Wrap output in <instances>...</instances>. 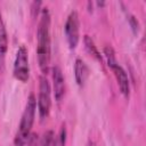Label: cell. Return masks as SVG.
<instances>
[{
	"label": "cell",
	"mask_w": 146,
	"mask_h": 146,
	"mask_svg": "<svg viewBox=\"0 0 146 146\" xmlns=\"http://www.w3.org/2000/svg\"><path fill=\"white\" fill-rule=\"evenodd\" d=\"M36 39L38 63L41 72L43 74H47L49 72L50 64V14L47 8H43L41 11Z\"/></svg>",
	"instance_id": "obj_1"
},
{
	"label": "cell",
	"mask_w": 146,
	"mask_h": 146,
	"mask_svg": "<svg viewBox=\"0 0 146 146\" xmlns=\"http://www.w3.org/2000/svg\"><path fill=\"white\" fill-rule=\"evenodd\" d=\"M35 110H36V100H35L34 95L31 94L27 98L24 112L22 114L18 130L14 139L15 146H26V143H27V139H29V136L31 133V129L34 122Z\"/></svg>",
	"instance_id": "obj_2"
},
{
	"label": "cell",
	"mask_w": 146,
	"mask_h": 146,
	"mask_svg": "<svg viewBox=\"0 0 146 146\" xmlns=\"http://www.w3.org/2000/svg\"><path fill=\"white\" fill-rule=\"evenodd\" d=\"M13 73L14 76L21 82H26L29 80L30 65H29V54L25 46H21L17 50Z\"/></svg>",
	"instance_id": "obj_3"
},
{
	"label": "cell",
	"mask_w": 146,
	"mask_h": 146,
	"mask_svg": "<svg viewBox=\"0 0 146 146\" xmlns=\"http://www.w3.org/2000/svg\"><path fill=\"white\" fill-rule=\"evenodd\" d=\"M50 84L44 75L40 76V86H39V97H38V111L40 119L43 120L48 116L51 98H50Z\"/></svg>",
	"instance_id": "obj_4"
},
{
	"label": "cell",
	"mask_w": 146,
	"mask_h": 146,
	"mask_svg": "<svg viewBox=\"0 0 146 146\" xmlns=\"http://www.w3.org/2000/svg\"><path fill=\"white\" fill-rule=\"evenodd\" d=\"M79 16L76 11H71L65 23V35L71 49H74L79 42Z\"/></svg>",
	"instance_id": "obj_5"
},
{
	"label": "cell",
	"mask_w": 146,
	"mask_h": 146,
	"mask_svg": "<svg viewBox=\"0 0 146 146\" xmlns=\"http://www.w3.org/2000/svg\"><path fill=\"white\" fill-rule=\"evenodd\" d=\"M108 66L112 68L114 75L116 78V81H117V84H119V88H120L121 92L123 94V96L125 98H128L129 97V92H130V83H129V79H128L127 72L123 70V67L121 65L117 64V62L112 63Z\"/></svg>",
	"instance_id": "obj_6"
},
{
	"label": "cell",
	"mask_w": 146,
	"mask_h": 146,
	"mask_svg": "<svg viewBox=\"0 0 146 146\" xmlns=\"http://www.w3.org/2000/svg\"><path fill=\"white\" fill-rule=\"evenodd\" d=\"M52 81H54L55 99L57 102H60L62 98L64 97V92H65V81H64L62 70L58 66L52 67Z\"/></svg>",
	"instance_id": "obj_7"
},
{
	"label": "cell",
	"mask_w": 146,
	"mask_h": 146,
	"mask_svg": "<svg viewBox=\"0 0 146 146\" xmlns=\"http://www.w3.org/2000/svg\"><path fill=\"white\" fill-rule=\"evenodd\" d=\"M7 48H8V36H7V31H6L2 16L0 13V72H2L5 68Z\"/></svg>",
	"instance_id": "obj_8"
},
{
	"label": "cell",
	"mask_w": 146,
	"mask_h": 146,
	"mask_svg": "<svg viewBox=\"0 0 146 146\" xmlns=\"http://www.w3.org/2000/svg\"><path fill=\"white\" fill-rule=\"evenodd\" d=\"M74 74H75V81L76 83L82 87L84 86V82L89 75V70H88V66L86 65V63L78 58L75 60V64H74Z\"/></svg>",
	"instance_id": "obj_9"
},
{
	"label": "cell",
	"mask_w": 146,
	"mask_h": 146,
	"mask_svg": "<svg viewBox=\"0 0 146 146\" xmlns=\"http://www.w3.org/2000/svg\"><path fill=\"white\" fill-rule=\"evenodd\" d=\"M83 41H84V46H86L87 51H88L94 58H96L98 62H102V56H100V54H99L97 47L95 46V42L92 41V39H91L89 35H84Z\"/></svg>",
	"instance_id": "obj_10"
},
{
	"label": "cell",
	"mask_w": 146,
	"mask_h": 146,
	"mask_svg": "<svg viewBox=\"0 0 146 146\" xmlns=\"http://www.w3.org/2000/svg\"><path fill=\"white\" fill-rule=\"evenodd\" d=\"M39 146H55V133L52 130H48L42 135Z\"/></svg>",
	"instance_id": "obj_11"
},
{
	"label": "cell",
	"mask_w": 146,
	"mask_h": 146,
	"mask_svg": "<svg viewBox=\"0 0 146 146\" xmlns=\"http://www.w3.org/2000/svg\"><path fill=\"white\" fill-rule=\"evenodd\" d=\"M66 144V128L65 124L62 125L58 136L55 138V146H65Z\"/></svg>",
	"instance_id": "obj_12"
},
{
	"label": "cell",
	"mask_w": 146,
	"mask_h": 146,
	"mask_svg": "<svg viewBox=\"0 0 146 146\" xmlns=\"http://www.w3.org/2000/svg\"><path fill=\"white\" fill-rule=\"evenodd\" d=\"M27 146H38V135L36 133H30L27 139Z\"/></svg>",
	"instance_id": "obj_13"
},
{
	"label": "cell",
	"mask_w": 146,
	"mask_h": 146,
	"mask_svg": "<svg viewBox=\"0 0 146 146\" xmlns=\"http://www.w3.org/2000/svg\"><path fill=\"white\" fill-rule=\"evenodd\" d=\"M128 19H129V22H130V25H131L133 32L137 33V31H138V22H137V19H136L135 16H132V15H130Z\"/></svg>",
	"instance_id": "obj_14"
}]
</instances>
